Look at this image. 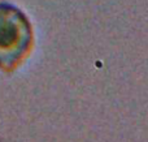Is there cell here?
<instances>
[{"instance_id":"obj_1","label":"cell","mask_w":148,"mask_h":142,"mask_svg":"<svg viewBox=\"0 0 148 142\" xmlns=\"http://www.w3.org/2000/svg\"><path fill=\"white\" fill-rule=\"evenodd\" d=\"M33 31L23 12L9 3H0V68L12 70L31 46Z\"/></svg>"}]
</instances>
